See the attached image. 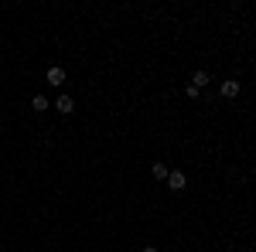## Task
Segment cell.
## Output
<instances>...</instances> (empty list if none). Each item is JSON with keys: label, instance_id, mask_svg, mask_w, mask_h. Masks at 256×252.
<instances>
[{"label": "cell", "instance_id": "cell-7", "mask_svg": "<svg viewBox=\"0 0 256 252\" xmlns=\"http://www.w3.org/2000/svg\"><path fill=\"white\" fill-rule=\"evenodd\" d=\"M31 109H34V113H44V109H52L48 96H34V99H31Z\"/></svg>", "mask_w": 256, "mask_h": 252}, {"label": "cell", "instance_id": "cell-4", "mask_svg": "<svg viewBox=\"0 0 256 252\" xmlns=\"http://www.w3.org/2000/svg\"><path fill=\"white\" fill-rule=\"evenodd\" d=\"M239 89H242V85H239L236 78H226V82L218 85V92H222L226 99H236V96H239Z\"/></svg>", "mask_w": 256, "mask_h": 252}, {"label": "cell", "instance_id": "cell-1", "mask_svg": "<svg viewBox=\"0 0 256 252\" xmlns=\"http://www.w3.org/2000/svg\"><path fill=\"white\" fill-rule=\"evenodd\" d=\"M55 113H58V116H72V113H76V99L72 96H58L55 99Z\"/></svg>", "mask_w": 256, "mask_h": 252}, {"label": "cell", "instance_id": "cell-8", "mask_svg": "<svg viewBox=\"0 0 256 252\" xmlns=\"http://www.w3.org/2000/svg\"><path fill=\"white\" fill-rule=\"evenodd\" d=\"M140 252H160V249H158V246H144Z\"/></svg>", "mask_w": 256, "mask_h": 252}, {"label": "cell", "instance_id": "cell-5", "mask_svg": "<svg viewBox=\"0 0 256 252\" xmlns=\"http://www.w3.org/2000/svg\"><path fill=\"white\" fill-rule=\"evenodd\" d=\"M208 82H212V78H208V72H205V68H198V72H192V82H188V85H195L198 92H202Z\"/></svg>", "mask_w": 256, "mask_h": 252}, {"label": "cell", "instance_id": "cell-3", "mask_svg": "<svg viewBox=\"0 0 256 252\" xmlns=\"http://www.w3.org/2000/svg\"><path fill=\"white\" fill-rule=\"evenodd\" d=\"M184 184H188L184 171H171V174H168V188H171V191H184Z\"/></svg>", "mask_w": 256, "mask_h": 252}, {"label": "cell", "instance_id": "cell-2", "mask_svg": "<svg viewBox=\"0 0 256 252\" xmlns=\"http://www.w3.org/2000/svg\"><path fill=\"white\" fill-rule=\"evenodd\" d=\"M44 82H48V85H65V68H62V65H52V68L44 72Z\"/></svg>", "mask_w": 256, "mask_h": 252}, {"label": "cell", "instance_id": "cell-6", "mask_svg": "<svg viewBox=\"0 0 256 252\" xmlns=\"http://www.w3.org/2000/svg\"><path fill=\"white\" fill-rule=\"evenodd\" d=\"M150 174H154V181H168L171 167H168V164H160V160H154V164H150Z\"/></svg>", "mask_w": 256, "mask_h": 252}]
</instances>
